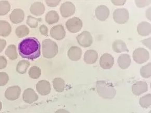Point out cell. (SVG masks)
I'll return each mask as SVG.
<instances>
[{"instance_id": "obj_3", "label": "cell", "mask_w": 151, "mask_h": 113, "mask_svg": "<svg viewBox=\"0 0 151 113\" xmlns=\"http://www.w3.org/2000/svg\"><path fill=\"white\" fill-rule=\"evenodd\" d=\"M42 50L43 56L47 59L54 58L58 52V46L55 42L46 39L42 42Z\"/></svg>"}, {"instance_id": "obj_8", "label": "cell", "mask_w": 151, "mask_h": 113, "mask_svg": "<svg viewBox=\"0 0 151 113\" xmlns=\"http://www.w3.org/2000/svg\"><path fill=\"white\" fill-rule=\"evenodd\" d=\"M76 11L75 5L71 2H64L60 8V13L63 18H68L73 15Z\"/></svg>"}, {"instance_id": "obj_42", "label": "cell", "mask_w": 151, "mask_h": 113, "mask_svg": "<svg viewBox=\"0 0 151 113\" xmlns=\"http://www.w3.org/2000/svg\"><path fill=\"white\" fill-rule=\"evenodd\" d=\"M55 113H70L69 111L64 109H60L55 112Z\"/></svg>"}, {"instance_id": "obj_29", "label": "cell", "mask_w": 151, "mask_h": 113, "mask_svg": "<svg viewBox=\"0 0 151 113\" xmlns=\"http://www.w3.org/2000/svg\"><path fill=\"white\" fill-rule=\"evenodd\" d=\"M41 69L37 66H34L30 68L28 72V74L29 77L34 79L39 78L41 76Z\"/></svg>"}, {"instance_id": "obj_23", "label": "cell", "mask_w": 151, "mask_h": 113, "mask_svg": "<svg viewBox=\"0 0 151 113\" xmlns=\"http://www.w3.org/2000/svg\"><path fill=\"white\" fill-rule=\"evenodd\" d=\"M11 31V25L9 23L6 21L0 20V36H8Z\"/></svg>"}, {"instance_id": "obj_17", "label": "cell", "mask_w": 151, "mask_h": 113, "mask_svg": "<svg viewBox=\"0 0 151 113\" xmlns=\"http://www.w3.org/2000/svg\"><path fill=\"white\" fill-rule=\"evenodd\" d=\"M82 54V50L80 48L77 46H72L70 48L68 52V56L69 59L72 61H78L81 59Z\"/></svg>"}, {"instance_id": "obj_18", "label": "cell", "mask_w": 151, "mask_h": 113, "mask_svg": "<svg viewBox=\"0 0 151 113\" xmlns=\"http://www.w3.org/2000/svg\"><path fill=\"white\" fill-rule=\"evenodd\" d=\"M99 57L98 53L95 50H87L84 54V60L86 64H93L96 62Z\"/></svg>"}, {"instance_id": "obj_10", "label": "cell", "mask_w": 151, "mask_h": 113, "mask_svg": "<svg viewBox=\"0 0 151 113\" xmlns=\"http://www.w3.org/2000/svg\"><path fill=\"white\" fill-rule=\"evenodd\" d=\"M50 35L57 41H60L65 36V31L62 25H58L53 27L50 30Z\"/></svg>"}, {"instance_id": "obj_41", "label": "cell", "mask_w": 151, "mask_h": 113, "mask_svg": "<svg viewBox=\"0 0 151 113\" xmlns=\"http://www.w3.org/2000/svg\"><path fill=\"white\" fill-rule=\"evenodd\" d=\"M112 3L116 5V6H121V5H123L124 4V3L126 2V1L124 0V1H114V0H112L111 1Z\"/></svg>"}, {"instance_id": "obj_14", "label": "cell", "mask_w": 151, "mask_h": 113, "mask_svg": "<svg viewBox=\"0 0 151 113\" xmlns=\"http://www.w3.org/2000/svg\"><path fill=\"white\" fill-rule=\"evenodd\" d=\"M110 11L105 5H99L95 10L96 18L101 21H105L109 16Z\"/></svg>"}, {"instance_id": "obj_36", "label": "cell", "mask_w": 151, "mask_h": 113, "mask_svg": "<svg viewBox=\"0 0 151 113\" xmlns=\"http://www.w3.org/2000/svg\"><path fill=\"white\" fill-rule=\"evenodd\" d=\"M61 2L60 0H57V1H52V0H46V3L49 7H56Z\"/></svg>"}, {"instance_id": "obj_6", "label": "cell", "mask_w": 151, "mask_h": 113, "mask_svg": "<svg viewBox=\"0 0 151 113\" xmlns=\"http://www.w3.org/2000/svg\"><path fill=\"white\" fill-rule=\"evenodd\" d=\"M65 25L69 32L76 33L79 32L82 28V21L78 17H73L66 21Z\"/></svg>"}, {"instance_id": "obj_28", "label": "cell", "mask_w": 151, "mask_h": 113, "mask_svg": "<svg viewBox=\"0 0 151 113\" xmlns=\"http://www.w3.org/2000/svg\"><path fill=\"white\" fill-rule=\"evenodd\" d=\"M15 32L19 38H23L29 33V29L25 25H21L16 28Z\"/></svg>"}, {"instance_id": "obj_9", "label": "cell", "mask_w": 151, "mask_h": 113, "mask_svg": "<svg viewBox=\"0 0 151 113\" xmlns=\"http://www.w3.org/2000/svg\"><path fill=\"white\" fill-rule=\"evenodd\" d=\"M21 93V89L19 86H11L5 91V97L9 100L15 101L19 99Z\"/></svg>"}, {"instance_id": "obj_19", "label": "cell", "mask_w": 151, "mask_h": 113, "mask_svg": "<svg viewBox=\"0 0 151 113\" xmlns=\"http://www.w3.org/2000/svg\"><path fill=\"white\" fill-rule=\"evenodd\" d=\"M137 30L141 36H147L151 34V24L146 21H142L137 25Z\"/></svg>"}, {"instance_id": "obj_31", "label": "cell", "mask_w": 151, "mask_h": 113, "mask_svg": "<svg viewBox=\"0 0 151 113\" xmlns=\"http://www.w3.org/2000/svg\"><path fill=\"white\" fill-rule=\"evenodd\" d=\"M151 94H147V95H144L141 97L139 100V104L144 109H147L151 106Z\"/></svg>"}, {"instance_id": "obj_26", "label": "cell", "mask_w": 151, "mask_h": 113, "mask_svg": "<svg viewBox=\"0 0 151 113\" xmlns=\"http://www.w3.org/2000/svg\"><path fill=\"white\" fill-rule=\"evenodd\" d=\"M52 83L53 88L57 92L60 93L64 91L65 81L62 78L59 77L55 78L53 80Z\"/></svg>"}, {"instance_id": "obj_5", "label": "cell", "mask_w": 151, "mask_h": 113, "mask_svg": "<svg viewBox=\"0 0 151 113\" xmlns=\"http://www.w3.org/2000/svg\"><path fill=\"white\" fill-rule=\"evenodd\" d=\"M114 21L119 24L126 23L129 19V13L124 8L116 9L113 13Z\"/></svg>"}, {"instance_id": "obj_24", "label": "cell", "mask_w": 151, "mask_h": 113, "mask_svg": "<svg viewBox=\"0 0 151 113\" xmlns=\"http://www.w3.org/2000/svg\"><path fill=\"white\" fill-rule=\"evenodd\" d=\"M59 15L57 11H51L46 15L45 20L49 25H53L59 21Z\"/></svg>"}, {"instance_id": "obj_25", "label": "cell", "mask_w": 151, "mask_h": 113, "mask_svg": "<svg viewBox=\"0 0 151 113\" xmlns=\"http://www.w3.org/2000/svg\"><path fill=\"white\" fill-rule=\"evenodd\" d=\"M5 54L10 60H16L18 57L16 46L13 44L9 46L5 50Z\"/></svg>"}, {"instance_id": "obj_27", "label": "cell", "mask_w": 151, "mask_h": 113, "mask_svg": "<svg viewBox=\"0 0 151 113\" xmlns=\"http://www.w3.org/2000/svg\"><path fill=\"white\" fill-rule=\"evenodd\" d=\"M29 66L30 63L29 61L25 60H21L17 65L16 71L20 74H24L27 72L28 68Z\"/></svg>"}, {"instance_id": "obj_13", "label": "cell", "mask_w": 151, "mask_h": 113, "mask_svg": "<svg viewBox=\"0 0 151 113\" xmlns=\"http://www.w3.org/2000/svg\"><path fill=\"white\" fill-rule=\"evenodd\" d=\"M23 101L26 103L32 104L37 101L38 95L32 88H27L24 91L23 94Z\"/></svg>"}, {"instance_id": "obj_33", "label": "cell", "mask_w": 151, "mask_h": 113, "mask_svg": "<svg viewBox=\"0 0 151 113\" xmlns=\"http://www.w3.org/2000/svg\"><path fill=\"white\" fill-rule=\"evenodd\" d=\"M41 21V18H35L32 16H28L27 17L26 23L30 27L32 28H35L38 27V23Z\"/></svg>"}, {"instance_id": "obj_20", "label": "cell", "mask_w": 151, "mask_h": 113, "mask_svg": "<svg viewBox=\"0 0 151 113\" xmlns=\"http://www.w3.org/2000/svg\"><path fill=\"white\" fill-rule=\"evenodd\" d=\"M45 11V7L44 4L40 2L34 3L30 8V13L35 16H41L44 14Z\"/></svg>"}, {"instance_id": "obj_32", "label": "cell", "mask_w": 151, "mask_h": 113, "mask_svg": "<svg viewBox=\"0 0 151 113\" xmlns=\"http://www.w3.org/2000/svg\"><path fill=\"white\" fill-rule=\"evenodd\" d=\"M151 64L150 62L149 64L143 66L140 69V74L142 77L147 78L151 77Z\"/></svg>"}, {"instance_id": "obj_35", "label": "cell", "mask_w": 151, "mask_h": 113, "mask_svg": "<svg viewBox=\"0 0 151 113\" xmlns=\"http://www.w3.org/2000/svg\"><path fill=\"white\" fill-rule=\"evenodd\" d=\"M137 6L139 7L147 6L151 3V1H135Z\"/></svg>"}, {"instance_id": "obj_22", "label": "cell", "mask_w": 151, "mask_h": 113, "mask_svg": "<svg viewBox=\"0 0 151 113\" xmlns=\"http://www.w3.org/2000/svg\"><path fill=\"white\" fill-rule=\"evenodd\" d=\"M118 64L122 69L125 70L130 66L131 64V58L128 54L120 55L118 59Z\"/></svg>"}, {"instance_id": "obj_43", "label": "cell", "mask_w": 151, "mask_h": 113, "mask_svg": "<svg viewBox=\"0 0 151 113\" xmlns=\"http://www.w3.org/2000/svg\"><path fill=\"white\" fill-rule=\"evenodd\" d=\"M151 8H149L147 11L146 12V16H147V18L149 19V20H151Z\"/></svg>"}, {"instance_id": "obj_21", "label": "cell", "mask_w": 151, "mask_h": 113, "mask_svg": "<svg viewBox=\"0 0 151 113\" xmlns=\"http://www.w3.org/2000/svg\"><path fill=\"white\" fill-rule=\"evenodd\" d=\"M112 48L114 52L117 53H121L125 52H129V49L126 45V43L124 41L120 40H117L114 41L112 44Z\"/></svg>"}, {"instance_id": "obj_38", "label": "cell", "mask_w": 151, "mask_h": 113, "mask_svg": "<svg viewBox=\"0 0 151 113\" xmlns=\"http://www.w3.org/2000/svg\"><path fill=\"white\" fill-rule=\"evenodd\" d=\"M40 32L42 35H44L45 36H47L48 33V29L47 27L45 25H41L39 28Z\"/></svg>"}, {"instance_id": "obj_34", "label": "cell", "mask_w": 151, "mask_h": 113, "mask_svg": "<svg viewBox=\"0 0 151 113\" xmlns=\"http://www.w3.org/2000/svg\"><path fill=\"white\" fill-rule=\"evenodd\" d=\"M9 81V77L6 73L0 72V86L6 85Z\"/></svg>"}, {"instance_id": "obj_2", "label": "cell", "mask_w": 151, "mask_h": 113, "mask_svg": "<svg viewBox=\"0 0 151 113\" xmlns=\"http://www.w3.org/2000/svg\"><path fill=\"white\" fill-rule=\"evenodd\" d=\"M97 91L101 97L112 99L116 94V90L112 83L105 81H99L96 83Z\"/></svg>"}, {"instance_id": "obj_1", "label": "cell", "mask_w": 151, "mask_h": 113, "mask_svg": "<svg viewBox=\"0 0 151 113\" xmlns=\"http://www.w3.org/2000/svg\"><path fill=\"white\" fill-rule=\"evenodd\" d=\"M18 50L23 58L32 60L39 58L41 54L40 43L35 37H28L21 41Z\"/></svg>"}, {"instance_id": "obj_30", "label": "cell", "mask_w": 151, "mask_h": 113, "mask_svg": "<svg viewBox=\"0 0 151 113\" xmlns=\"http://www.w3.org/2000/svg\"><path fill=\"white\" fill-rule=\"evenodd\" d=\"M11 5L7 1H0V16L5 15L9 12Z\"/></svg>"}, {"instance_id": "obj_39", "label": "cell", "mask_w": 151, "mask_h": 113, "mask_svg": "<svg viewBox=\"0 0 151 113\" xmlns=\"http://www.w3.org/2000/svg\"><path fill=\"white\" fill-rule=\"evenodd\" d=\"M142 43L144 45L147 46V47L149 49H151V37L143 40V41H142Z\"/></svg>"}, {"instance_id": "obj_7", "label": "cell", "mask_w": 151, "mask_h": 113, "mask_svg": "<svg viewBox=\"0 0 151 113\" xmlns=\"http://www.w3.org/2000/svg\"><path fill=\"white\" fill-rule=\"evenodd\" d=\"M76 40L80 45L83 47L87 48L92 45L93 43V37L91 33L87 31H84L78 35Z\"/></svg>"}, {"instance_id": "obj_16", "label": "cell", "mask_w": 151, "mask_h": 113, "mask_svg": "<svg viewBox=\"0 0 151 113\" xmlns=\"http://www.w3.org/2000/svg\"><path fill=\"white\" fill-rule=\"evenodd\" d=\"M25 18V14L22 9H15L9 15L10 20L14 24L22 23Z\"/></svg>"}, {"instance_id": "obj_11", "label": "cell", "mask_w": 151, "mask_h": 113, "mask_svg": "<svg viewBox=\"0 0 151 113\" xmlns=\"http://www.w3.org/2000/svg\"><path fill=\"white\" fill-rule=\"evenodd\" d=\"M99 64L103 69H110L114 64V58L111 54H104L101 56Z\"/></svg>"}, {"instance_id": "obj_37", "label": "cell", "mask_w": 151, "mask_h": 113, "mask_svg": "<svg viewBox=\"0 0 151 113\" xmlns=\"http://www.w3.org/2000/svg\"><path fill=\"white\" fill-rule=\"evenodd\" d=\"M7 61L4 56H0V70L4 69L6 67Z\"/></svg>"}, {"instance_id": "obj_40", "label": "cell", "mask_w": 151, "mask_h": 113, "mask_svg": "<svg viewBox=\"0 0 151 113\" xmlns=\"http://www.w3.org/2000/svg\"><path fill=\"white\" fill-rule=\"evenodd\" d=\"M6 45V41L3 39H0V52H2Z\"/></svg>"}, {"instance_id": "obj_44", "label": "cell", "mask_w": 151, "mask_h": 113, "mask_svg": "<svg viewBox=\"0 0 151 113\" xmlns=\"http://www.w3.org/2000/svg\"><path fill=\"white\" fill-rule=\"evenodd\" d=\"M2 102L0 101V111L2 109Z\"/></svg>"}, {"instance_id": "obj_12", "label": "cell", "mask_w": 151, "mask_h": 113, "mask_svg": "<svg viewBox=\"0 0 151 113\" xmlns=\"http://www.w3.org/2000/svg\"><path fill=\"white\" fill-rule=\"evenodd\" d=\"M36 88L37 92L41 95H48L51 90L50 83L46 80H42L38 81L36 84Z\"/></svg>"}, {"instance_id": "obj_15", "label": "cell", "mask_w": 151, "mask_h": 113, "mask_svg": "<svg viewBox=\"0 0 151 113\" xmlns=\"http://www.w3.org/2000/svg\"><path fill=\"white\" fill-rule=\"evenodd\" d=\"M148 90V86L145 81H137L132 87V91L134 95L139 96Z\"/></svg>"}, {"instance_id": "obj_4", "label": "cell", "mask_w": 151, "mask_h": 113, "mask_svg": "<svg viewBox=\"0 0 151 113\" xmlns=\"http://www.w3.org/2000/svg\"><path fill=\"white\" fill-rule=\"evenodd\" d=\"M149 52L143 48H137L133 54V60L138 64H144L149 60Z\"/></svg>"}]
</instances>
